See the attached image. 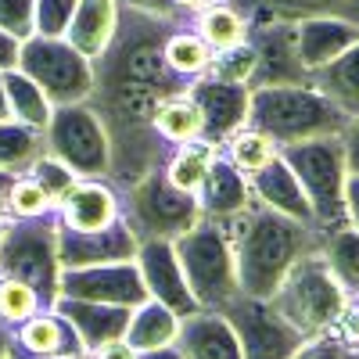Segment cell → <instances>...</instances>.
<instances>
[{
  "label": "cell",
  "instance_id": "42",
  "mask_svg": "<svg viewBox=\"0 0 359 359\" xmlns=\"http://www.w3.org/2000/svg\"><path fill=\"white\" fill-rule=\"evenodd\" d=\"M86 359H140V352L126 341V338H118V341H108L94 352H86Z\"/></svg>",
  "mask_w": 359,
  "mask_h": 359
},
{
  "label": "cell",
  "instance_id": "28",
  "mask_svg": "<svg viewBox=\"0 0 359 359\" xmlns=\"http://www.w3.org/2000/svg\"><path fill=\"white\" fill-rule=\"evenodd\" d=\"M47 155L43 147V130H33L25 123H0V172L25 176L36 158Z\"/></svg>",
  "mask_w": 359,
  "mask_h": 359
},
{
  "label": "cell",
  "instance_id": "14",
  "mask_svg": "<svg viewBox=\"0 0 359 359\" xmlns=\"http://www.w3.org/2000/svg\"><path fill=\"white\" fill-rule=\"evenodd\" d=\"M54 223L65 233H101L123 223V194L111 180H76V187L54 208Z\"/></svg>",
  "mask_w": 359,
  "mask_h": 359
},
{
  "label": "cell",
  "instance_id": "4",
  "mask_svg": "<svg viewBox=\"0 0 359 359\" xmlns=\"http://www.w3.org/2000/svg\"><path fill=\"white\" fill-rule=\"evenodd\" d=\"M0 277L33 287L43 309L62 298V259H57V223L50 216L11 219L0 230Z\"/></svg>",
  "mask_w": 359,
  "mask_h": 359
},
{
  "label": "cell",
  "instance_id": "7",
  "mask_svg": "<svg viewBox=\"0 0 359 359\" xmlns=\"http://www.w3.org/2000/svg\"><path fill=\"white\" fill-rule=\"evenodd\" d=\"M118 194H123V219L137 241H176L201 219L198 198L176 191L165 169H151Z\"/></svg>",
  "mask_w": 359,
  "mask_h": 359
},
{
  "label": "cell",
  "instance_id": "21",
  "mask_svg": "<svg viewBox=\"0 0 359 359\" xmlns=\"http://www.w3.org/2000/svg\"><path fill=\"white\" fill-rule=\"evenodd\" d=\"M57 313H62L72 327L79 341L86 345V352H94L108 341L126 338V327H130V313L126 306H101V302H76V298H57Z\"/></svg>",
  "mask_w": 359,
  "mask_h": 359
},
{
  "label": "cell",
  "instance_id": "22",
  "mask_svg": "<svg viewBox=\"0 0 359 359\" xmlns=\"http://www.w3.org/2000/svg\"><path fill=\"white\" fill-rule=\"evenodd\" d=\"M230 4L255 22L284 18V22H302V18H341L359 25V0H230Z\"/></svg>",
  "mask_w": 359,
  "mask_h": 359
},
{
  "label": "cell",
  "instance_id": "37",
  "mask_svg": "<svg viewBox=\"0 0 359 359\" xmlns=\"http://www.w3.org/2000/svg\"><path fill=\"white\" fill-rule=\"evenodd\" d=\"M252 69H255V50H252V43L245 40L241 47L216 50V54H212V65H208V72H205V76L223 79V83H245V86H248Z\"/></svg>",
  "mask_w": 359,
  "mask_h": 359
},
{
  "label": "cell",
  "instance_id": "45",
  "mask_svg": "<svg viewBox=\"0 0 359 359\" xmlns=\"http://www.w3.org/2000/svg\"><path fill=\"white\" fill-rule=\"evenodd\" d=\"M18 40H11L4 29H0V72H11V69H18Z\"/></svg>",
  "mask_w": 359,
  "mask_h": 359
},
{
  "label": "cell",
  "instance_id": "18",
  "mask_svg": "<svg viewBox=\"0 0 359 359\" xmlns=\"http://www.w3.org/2000/svg\"><path fill=\"white\" fill-rule=\"evenodd\" d=\"M248 187H252V198L266 208H273V212L302 223V226H313L316 230V219H313V208H309V198L302 191V184L294 180V172L287 169V162L277 155L266 169L252 172L248 176Z\"/></svg>",
  "mask_w": 359,
  "mask_h": 359
},
{
  "label": "cell",
  "instance_id": "50",
  "mask_svg": "<svg viewBox=\"0 0 359 359\" xmlns=\"http://www.w3.org/2000/svg\"><path fill=\"white\" fill-rule=\"evenodd\" d=\"M8 359H29V355H22V352H18V348L11 345V355H8Z\"/></svg>",
  "mask_w": 359,
  "mask_h": 359
},
{
  "label": "cell",
  "instance_id": "39",
  "mask_svg": "<svg viewBox=\"0 0 359 359\" xmlns=\"http://www.w3.org/2000/svg\"><path fill=\"white\" fill-rule=\"evenodd\" d=\"M50 212H54L50 198L29 176H18L11 184V219H33V216H50Z\"/></svg>",
  "mask_w": 359,
  "mask_h": 359
},
{
  "label": "cell",
  "instance_id": "23",
  "mask_svg": "<svg viewBox=\"0 0 359 359\" xmlns=\"http://www.w3.org/2000/svg\"><path fill=\"white\" fill-rule=\"evenodd\" d=\"M294 25H298V54H302V65L309 72L323 69L352 43H359V25L341 18H302Z\"/></svg>",
  "mask_w": 359,
  "mask_h": 359
},
{
  "label": "cell",
  "instance_id": "8",
  "mask_svg": "<svg viewBox=\"0 0 359 359\" xmlns=\"http://www.w3.org/2000/svg\"><path fill=\"white\" fill-rule=\"evenodd\" d=\"M18 72L33 79L54 104H83L94 90V62L62 36H29L18 47Z\"/></svg>",
  "mask_w": 359,
  "mask_h": 359
},
{
  "label": "cell",
  "instance_id": "40",
  "mask_svg": "<svg viewBox=\"0 0 359 359\" xmlns=\"http://www.w3.org/2000/svg\"><path fill=\"white\" fill-rule=\"evenodd\" d=\"M79 0H36V36H65Z\"/></svg>",
  "mask_w": 359,
  "mask_h": 359
},
{
  "label": "cell",
  "instance_id": "10",
  "mask_svg": "<svg viewBox=\"0 0 359 359\" xmlns=\"http://www.w3.org/2000/svg\"><path fill=\"white\" fill-rule=\"evenodd\" d=\"M219 313L233 327L241 359H294V352L306 345V338L262 298L237 294Z\"/></svg>",
  "mask_w": 359,
  "mask_h": 359
},
{
  "label": "cell",
  "instance_id": "3",
  "mask_svg": "<svg viewBox=\"0 0 359 359\" xmlns=\"http://www.w3.org/2000/svg\"><path fill=\"white\" fill-rule=\"evenodd\" d=\"M266 302L309 341V338H323L331 331L352 298L331 273V266L323 262V255L309 252L287 269V277Z\"/></svg>",
  "mask_w": 359,
  "mask_h": 359
},
{
  "label": "cell",
  "instance_id": "46",
  "mask_svg": "<svg viewBox=\"0 0 359 359\" xmlns=\"http://www.w3.org/2000/svg\"><path fill=\"white\" fill-rule=\"evenodd\" d=\"M15 180H18V176L0 172V230L11 223V184H15Z\"/></svg>",
  "mask_w": 359,
  "mask_h": 359
},
{
  "label": "cell",
  "instance_id": "47",
  "mask_svg": "<svg viewBox=\"0 0 359 359\" xmlns=\"http://www.w3.org/2000/svg\"><path fill=\"white\" fill-rule=\"evenodd\" d=\"M0 123H11V104H8V90H4V72H0Z\"/></svg>",
  "mask_w": 359,
  "mask_h": 359
},
{
  "label": "cell",
  "instance_id": "43",
  "mask_svg": "<svg viewBox=\"0 0 359 359\" xmlns=\"http://www.w3.org/2000/svg\"><path fill=\"white\" fill-rule=\"evenodd\" d=\"M341 144H345V165H348V172H359V115L341 133Z\"/></svg>",
  "mask_w": 359,
  "mask_h": 359
},
{
  "label": "cell",
  "instance_id": "36",
  "mask_svg": "<svg viewBox=\"0 0 359 359\" xmlns=\"http://www.w3.org/2000/svg\"><path fill=\"white\" fill-rule=\"evenodd\" d=\"M25 176L33 180V184H36V187L50 198V205H54V208L62 205V198L76 187V180H79V176H76V172H72L65 162H57V158H50V155L36 158V162H33V169H29Z\"/></svg>",
  "mask_w": 359,
  "mask_h": 359
},
{
  "label": "cell",
  "instance_id": "17",
  "mask_svg": "<svg viewBox=\"0 0 359 359\" xmlns=\"http://www.w3.org/2000/svg\"><path fill=\"white\" fill-rule=\"evenodd\" d=\"M11 345L29 359H76V355H86V345L79 341L76 327L57 309H40L22 327H15Z\"/></svg>",
  "mask_w": 359,
  "mask_h": 359
},
{
  "label": "cell",
  "instance_id": "26",
  "mask_svg": "<svg viewBox=\"0 0 359 359\" xmlns=\"http://www.w3.org/2000/svg\"><path fill=\"white\" fill-rule=\"evenodd\" d=\"M191 29L212 50H230V47H241L248 40V18L237 11L230 0H216V4L201 8L191 18Z\"/></svg>",
  "mask_w": 359,
  "mask_h": 359
},
{
  "label": "cell",
  "instance_id": "25",
  "mask_svg": "<svg viewBox=\"0 0 359 359\" xmlns=\"http://www.w3.org/2000/svg\"><path fill=\"white\" fill-rule=\"evenodd\" d=\"M309 86L320 90L331 104H338L348 118H355L359 115V43H352L323 69L309 72Z\"/></svg>",
  "mask_w": 359,
  "mask_h": 359
},
{
  "label": "cell",
  "instance_id": "30",
  "mask_svg": "<svg viewBox=\"0 0 359 359\" xmlns=\"http://www.w3.org/2000/svg\"><path fill=\"white\" fill-rule=\"evenodd\" d=\"M216 158H219V147L205 144V140H191V144H184V147H176L172 158H169L162 169H165L169 184H172L176 191L198 198V191H201V184H205V172H208V165H212Z\"/></svg>",
  "mask_w": 359,
  "mask_h": 359
},
{
  "label": "cell",
  "instance_id": "5",
  "mask_svg": "<svg viewBox=\"0 0 359 359\" xmlns=\"http://www.w3.org/2000/svg\"><path fill=\"white\" fill-rule=\"evenodd\" d=\"M280 158L287 162L298 184H302L316 230L331 233V230L348 226V212H345L348 165H345L341 137H316V140H302V144H287V147H280Z\"/></svg>",
  "mask_w": 359,
  "mask_h": 359
},
{
  "label": "cell",
  "instance_id": "9",
  "mask_svg": "<svg viewBox=\"0 0 359 359\" xmlns=\"http://www.w3.org/2000/svg\"><path fill=\"white\" fill-rule=\"evenodd\" d=\"M43 147L79 180H108V137L86 101L50 108V118L43 126Z\"/></svg>",
  "mask_w": 359,
  "mask_h": 359
},
{
  "label": "cell",
  "instance_id": "15",
  "mask_svg": "<svg viewBox=\"0 0 359 359\" xmlns=\"http://www.w3.org/2000/svg\"><path fill=\"white\" fill-rule=\"evenodd\" d=\"M133 262L140 269L151 302H158L169 313H176V320L198 313V302H194V294H191V287L184 280V269H180V262H176L172 241H140Z\"/></svg>",
  "mask_w": 359,
  "mask_h": 359
},
{
  "label": "cell",
  "instance_id": "38",
  "mask_svg": "<svg viewBox=\"0 0 359 359\" xmlns=\"http://www.w3.org/2000/svg\"><path fill=\"white\" fill-rule=\"evenodd\" d=\"M0 29L18 43L36 36V0H0Z\"/></svg>",
  "mask_w": 359,
  "mask_h": 359
},
{
  "label": "cell",
  "instance_id": "33",
  "mask_svg": "<svg viewBox=\"0 0 359 359\" xmlns=\"http://www.w3.org/2000/svg\"><path fill=\"white\" fill-rule=\"evenodd\" d=\"M4 90H8V104H11V118L15 123H25L33 130H43L50 118V101L43 97V90L29 79L25 72L11 69L4 72Z\"/></svg>",
  "mask_w": 359,
  "mask_h": 359
},
{
  "label": "cell",
  "instance_id": "16",
  "mask_svg": "<svg viewBox=\"0 0 359 359\" xmlns=\"http://www.w3.org/2000/svg\"><path fill=\"white\" fill-rule=\"evenodd\" d=\"M137 237L123 223L101 233H65L57 230V259L62 269H83V266H108V262H133L137 259Z\"/></svg>",
  "mask_w": 359,
  "mask_h": 359
},
{
  "label": "cell",
  "instance_id": "24",
  "mask_svg": "<svg viewBox=\"0 0 359 359\" xmlns=\"http://www.w3.org/2000/svg\"><path fill=\"white\" fill-rule=\"evenodd\" d=\"M115 11H118L115 0H79L62 40H69L83 57L94 62L115 33Z\"/></svg>",
  "mask_w": 359,
  "mask_h": 359
},
{
  "label": "cell",
  "instance_id": "34",
  "mask_svg": "<svg viewBox=\"0 0 359 359\" xmlns=\"http://www.w3.org/2000/svg\"><path fill=\"white\" fill-rule=\"evenodd\" d=\"M219 155H223L233 169H241L245 176H252V172L266 169L269 162H273V158L280 155V144H273L266 133H259V130L245 126L241 133H233V137L219 147Z\"/></svg>",
  "mask_w": 359,
  "mask_h": 359
},
{
  "label": "cell",
  "instance_id": "31",
  "mask_svg": "<svg viewBox=\"0 0 359 359\" xmlns=\"http://www.w3.org/2000/svg\"><path fill=\"white\" fill-rule=\"evenodd\" d=\"M155 130L165 144L184 147L191 140H201V111L191 94H172L155 111Z\"/></svg>",
  "mask_w": 359,
  "mask_h": 359
},
{
  "label": "cell",
  "instance_id": "29",
  "mask_svg": "<svg viewBox=\"0 0 359 359\" xmlns=\"http://www.w3.org/2000/svg\"><path fill=\"white\" fill-rule=\"evenodd\" d=\"M212 54H216V50L194 33L191 22L176 25L172 36L165 40V65H169L180 79H187V83H198V79L208 72V65H212Z\"/></svg>",
  "mask_w": 359,
  "mask_h": 359
},
{
  "label": "cell",
  "instance_id": "13",
  "mask_svg": "<svg viewBox=\"0 0 359 359\" xmlns=\"http://www.w3.org/2000/svg\"><path fill=\"white\" fill-rule=\"evenodd\" d=\"M187 94L194 97L198 111H201V140L223 147L233 133H241L248 126V101L252 90L245 83H223L212 76H201L198 83H191Z\"/></svg>",
  "mask_w": 359,
  "mask_h": 359
},
{
  "label": "cell",
  "instance_id": "1",
  "mask_svg": "<svg viewBox=\"0 0 359 359\" xmlns=\"http://www.w3.org/2000/svg\"><path fill=\"white\" fill-rule=\"evenodd\" d=\"M230 245H233V266H237V287L248 298H266L280 287V280L287 277V269L309 255L320 252L323 233L313 226L294 223L273 208H266L259 201H252L241 216L233 219H216Z\"/></svg>",
  "mask_w": 359,
  "mask_h": 359
},
{
  "label": "cell",
  "instance_id": "27",
  "mask_svg": "<svg viewBox=\"0 0 359 359\" xmlns=\"http://www.w3.org/2000/svg\"><path fill=\"white\" fill-rule=\"evenodd\" d=\"M176 331H180V320L176 313H169L165 306L151 302L147 298L144 306H137L130 313V327H126V341L144 355V352H158L176 345Z\"/></svg>",
  "mask_w": 359,
  "mask_h": 359
},
{
  "label": "cell",
  "instance_id": "2",
  "mask_svg": "<svg viewBox=\"0 0 359 359\" xmlns=\"http://www.w3.org/2000/svg\"><path fill=\"white\" fill-rule=\"evenodd\" d=\"M352 118L313 86H262L252 90L248 126L273 144H302L316 137H341Z\"/></svg>",
  "mask_w": 359,
  "mask_h": 359
},
{
  "label": "cell",
  "instance_id": "35",
  "mask_svg": "<svg viewBox=\"0 0 359 359\" xmlns=\"http://www.w3.org/2000/svg\"><path fill=\"white\" fill-rule=\"evenodd\" d=\"M43 306L40 298L33 294V287H25L22 280H11V277H0V323L4 327H22L29 316H36Z\"/></svg>",
  "mask_w": 359,
  "mask_h": 359
},
{
  "label": "cell",
  "instance_id": "41",
  "mask_svg": "<svg viewBox=\"0 0 359 359\" xmlns=\"http://www.w3.org/2000/svg\"><path fill=\"white\" fill-rule=\"evenodd\" d=\"M294 359H359V352L348 348V345H341L331 334H323V338H309L302 348L294 352Z\"/></svg>",
  "mask_w": 359,
  "mask_h": 359
},
{
  "label": "cell",
  "instance_id": "12",
  "mask_svg": "<svg viewBox=\"0 0 359 359\" xmlns=\"http://www.w3.org/2000/svg\"><path fill=\"white\" fill-rule=\"evenodd\" d=\"M62 298L137 309L147 302V287L137 262H108V266L62 269Z\"/></svg>",
  "mask_w": 359,
  "mask_h": 359
},
{
  "label": "cell",
  "instance_id": "32",
  "mask_svg": "<svg viewBox=\"0 0 359 359\" xmlns=\"http://www.w3.org/2000/svg\"><path fill=\"white\" fill-rule=\"evenodd\" d=\"M320 255H323L327 266H331L338 284L348 291V298H359V230L341 226V230L323 233Z\"/></svg>",
  "mask_w": 359,
  "mask_h": 359
},
{
  "label": "cell",
  "instance_id": "20",
  "mask_svg": "<svg viewBox=\"0 0 359 359\" xmlns=\"http://www.w3.org/2000/svg\"><path fill=\"white\" fill-rule=\"evenodd\" d=\"M252 187H248V176L241 169H233L223 155L208 165L205 172V184L198 191V208L205 219H233L241 216L245 208L252 205Z\"/></svg>",
  "mask_w": 359,
  "mask_h": 359
},
{
  "label": "cell",
  "instance_id": "49",
  "mask_svg": "<svg viewBox=\"0 0 359 359\" xmlns=\"http://www.w3.org/2000/svg\"><path fill=\"white\" fill-rule=\"evenodd\" d=\"M11 355V327L0 323V359H8Z\"/></svg>",
  "mask_w": 359,
  "mask_h": 359
},
{
  "label": "cell",
  "instance_id": "11",
  "mask_svg": "<svg viewBox=\"0 0 359 359\" xmlns=\"http://www.w3.org/2000/svg\"><path fill=\"white\" fill-rule=\"evenodd\" d=\"M248 43L255 50V69L248 90L262 86H309V69L298 54V25L284 18H269L248 25Z\"/></svg>",
  "mask_w": 359,
  "mask_h": 359
},
{
  "label": "cell",
  "instance_id": "48",
  "mask_svg": "<svg viewBox=\"0 0 359 359\" xmlns=\"http://www.w3.org/2000/svg\"><path fill=\"white\" fill-rule=\"evenodd\" d=\"M140 359H184V355H180L176 345H169V348H158V352H144Z\"/></svg>",
  "mask_w": 359,
  "mask_h": 359
},
{
  "label": "cell",
  "instance_id": "44",
  "mask_svg": "<svg viewBox=\"0 0 359 359\" xmlns=\"http://www.w3.org/2000/svg\"><path fill=\"white\" fill-rule=\"evenodd\" d=\"M345 212H348V226L359 230V172H348L345 180Z\"/></svg>",
  "mask_w": 359,
  "mask_h": 359
},
{
  "label": "cell",
  "instance_id": "51",
  "mask_svg": "<svg viewBox=\"0 0 359 359\" xmlns=\"http://www.w3.org/2000/svg\"><path fill=\"white\" fill-rule=\"evenodd\" d=\"M76 359H86V355H76Z\"/></svg>",
  "mask_w": 359,
  "mask_h": 359
},
{
  "label": "cell",
  "instance_id": "6",
  "mask_svg": "<svg viewBox=\"0 0 359 359\" xmlns=\"http://www.w3.org/2000/svg\"><path fill=\"white\" fill-rule=\"evenodd\" d=\"M172 248H176V262L184 269V280L194 294L198 309L219 313L241 294L237 266H233V245L216 219L201 216L184 237H176Z\"/></svg>",
  "mask_w": 359,
  "mask_h": 359
},
{
  "label": "cell",
  "instance_id": "19",
  "mask_svg": "<svg viewBox=\"0 0 359 359\" xmlns=\"http://www.w3.org/2000/svg\"><path fill=\"white\" fill-rule=\"evenodd\" d=\"M176 348L184 359H241V345H237L233 327L226 323L223 313H212V309H198L180 320Z\"/></svg>",
  "mask_w": 359,
  "mask_h": 359
}]
</instances>
